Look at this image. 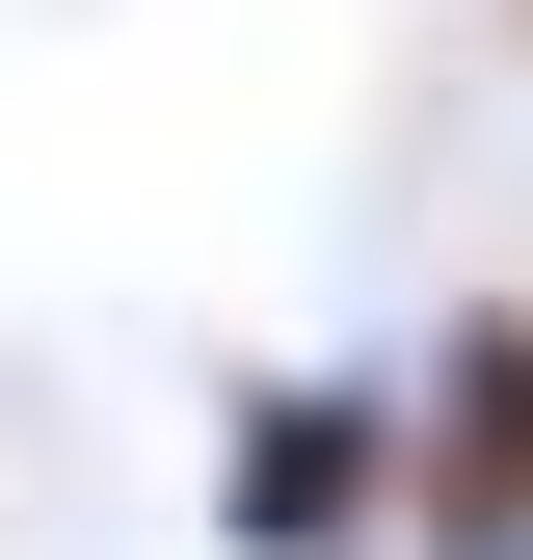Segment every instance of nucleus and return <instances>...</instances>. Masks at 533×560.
Here are the masks:
<instances>
[{
  "label": "nucleus",
  "mask_w": 533,
  "mask_h": 560,
  "mask_svg": "<svg viewBox=\"0 0 533 560\" xmlns=\"http://www.w3.org/2000/svg\"><path fill=\"white\" fill-rule=\"evenodd\" d=\"M400 534H427V428L374 347H294L214 400V560H400Z\"/></svg>",
  "instance_id": "nucleus-1"
},
{
  "label": "nucleus",
  "mask_w": 533,
  "mask_h": 560,
  "mask_svg": "<svg viewBox=\"0 0 533 560\" xmlns=\"http://www.w3.org/2000/svg\"><path fill=\"white\" fill-rule=\"evenodd\" d=\"M400 428H427V534H533V294H453L400 347Z\"/></svg>",
  "instance_id": "nucleus-2"
},
{
  "label": "nucleus",
  "mask_w": 533,
  "mask_h": 560,
  "mask_svg": "<svg viewBox=\"0 0 533 560\" xmlns=\"http://www.w3.org/2000/svg\"><path fill=\"white\" fill-rule=\"evenodd\" d=\"M400 560H533V534H400Z\"/></svg>",
  "instance_id": "nucleus-3"
},
{
  "label": "nucleus",
  "mask_w": 533,
  "mask_h": 560,
  "mask_svg": "<svg viewBox=\"0 0 533 560\" xmlns=\"http://www.w3.org/2000/svg\"><path fill=\"white\" fill-rule=\"evenodd\" d=\"M507 27H533V0H507Z\"/></svg>",
  "instance_id": "nucleus-4"
}]
</instances>
